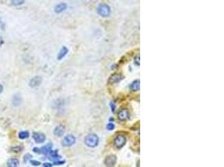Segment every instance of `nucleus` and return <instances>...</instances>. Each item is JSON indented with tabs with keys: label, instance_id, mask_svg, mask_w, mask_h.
<instances>
[{
	"label": "nucleus",
	"instance_id": "22",
	"mask_svg": "<svg viewBox=\"0 0 224 167\" xmlns=\"http://www.w3.org/2000/svg\"><path fill=\"white\" fill-rule=\"evenodd\" d=\"M29 162L30 164L34 166H41V162L40 161H38V160H29Z\"/></svg>",
	"mask_w": 224,
	"mask_h": 167
},
{
	"label": "nucleus",
	"instance_id": "1",
	"mask_svg": "<svg viewBox=\"0 0 224 167\" xmlns=\"http://www.w3.org/2000/svg\"><path fill=\"white\" fill-rule=\"evenodd\" d=\"M99 143V138L97 134H89L86 136L85 138V144L86 146L91 147V148H94L98 145Z\"/></svg>",
	"mask_w": 224,
	"mask_h": 167
},
{
	"label": "nucleus",
	"instance_id": "8",
	"mask_svg": "<svg viewBox=\"0 0 224 167\" xmlns=\"http://www.w3.org/2000/svg\"><path fill=\"white\" fill-rule=\"evenodd\" d=\"M116 162H117V156L114 155H107L104 160V163L107 166H114L116 165Z\"/></svg>",
	"mask_w": 224,
	"mask_h": 167
},
{
	"label": "nucleus",
	"instance_id": "30",
	"mask_svg": "<svg viewBox=\"0 0 224 167\" xmlns=\"http://www.w3.org/2000/svg\"><path fill=\"white\" fill-rule=\"evenodd\" d=\"M3 91H4V86H3V85L0 84V94L3 93Z\"/></svg>",
	"mask_w": 224,
	"mask_h": 167
},
{
	"label": "nucleus",
	"instance_id": "17",
	"mask_svg": "<svg viewBox=\"0 0 224 167\" xmlns=\"http://www.w3.org/2000/svg\"><path fill=\"white\" fill-rule=\"evenodd\" d=\"M49 158L50 159H51V160H59L60 159V155H59V154H58V151H50L49 152Z\"/></svg>",
	"mask_w": 224,
	"mask_h": 167
},
{
	"label": "nucleus",
	"instance_id": "10",
	"mask_svg": "<svg viewBox=\"0 0 224 167\" xmlns=\"http://www.w3.org/2000/svg\"><path fill=\"white\" fill-rule=\"evenodd\" d=\"M12 103L13 105L15 106V107H18L21 105L22 103V98H21V95L19 94H15L14 96H13L12 99Z\"/></svg>",
	"mask_w": 224,
	"mask_h": 167
},
{
	"label": "nucleus",
	"instance_id": "23",
	"mask_svg": "<svg viewBox=\"0 0 224 167\" xmlns=\"http://www.w3.org/2000/svg\"><path fill=\"white\" fill-rule=\"evenodd\" d=\"M65 163V160H54L53 166H61V165H64Z\"/></svg>",
	"mask_w": 224,
	"mask_h": 167
},
{
	"label": "nucleus",
	"instance_id": "12",
	"mask_svg": "<svg viewBox=\"0 0 224 167\" xmlns=\"http://www.w3.org/2000/svg\"><path fill=\"white\" fill-rule=\"evenodd\" d=\"M64 132H65V127L62 126V125H58L55 128L53 133L55 135H56L58 137H61L63 135Z\"/></svg>",
	"mask_w": 224,
	"mask_h": 167
},
{
	"label": "nucleus",
	"instance_id": "20",
	"mask_svg": "<svg viewBox=\"0 0 224 167\" xmlns=\"http://www.w3.org/2000/svg\"><path fill=\"white\" fill-rule=\"evenodd\" d=\"M25 0H11V4L14 6H20L25 4Z\"/></svg>",
	"mask_w": 224,
	"mask_h": 167
},
{
	"label": "nucleus",
	"instance_id": "25",
	"mask_svg": "<svg viewBox=\"0 0 224 167\" xmlns=\"http://www.w3.org/2000/svg\"><path fill=\"white\" fill-rule=\"evenodd\" d=\"M135 64L136 65L139 66L140 65V58H139V55L138 56H136L135 59Z\"/></svg>",
	"mask_w": 224,
	"mask_h": 167
},
{
	"label": "nucleus",
	"instance_id": "13",
	"mask_svg": "<svg viewBox=\"0 0 224 167\" xmlns=\"http://www.w3.org/2000/svg\"><path fill=\"white\" fill-rule=\"evenodd\" d=\"M67 8V5L65 3H61V4H58L55 7V12L56 13H61L63 11H65V9Z\"/></svg>",
	"mask_w": 224,
	"mask_h": 167
},
{
	"label": "nucleus",
	"instance_id": "26",
	"mask_svg": "<svg viewBox=\"0 0 224 167\" xmlns=\"http://www.w3.org/2000/svg\"><path fill=\"white\" fill-rule=\"evenodd\" d=\"M33 151L35 152V153H38V154H41V150H40V148L35 147V148L33 149Z\"/></svg>",
	"mask_w": 224,
	"mask_h": 167
},
{
	"label": "nucleus",
	"instance_id": "9",
	"mask_svg": "<svg viewBox=\"0 0 224 167\" xmlns=\"http://www.w3.org/2000/svg\"><path fill=\"white\" fill-rule=\"evenodd\" d=\"M41 82H42V78L41 76H35V77L32 78L29 80V85L30 86L31 88H35V87L41 85Z\"/></svg>",
	"mask_w": 224,
	"mask_h": 167
},
{
	"label": "nucleus",
	"instance_id": "24",
	"mask_svg": "<svg viewBox=\"0 0 224 167\" xmlns=\"http://www.w3.org/2000/svg\"><path fill=\"white\" fill-rule=\"evenodd\" d=\"M114 129H115V125H114V123L107 124V131H114Z\"/></svg>",
	"mask_w": 224,
	"mask_h": 167
},
{
	"label": "nucleus",
	"instance_id": "15",
	"mask_svg": "<svg viewBox=\"0 0 224 167\" xmlns=\"http://www.w3.org/2000/svg\"><path fill=\"white\" fill-rule=\"evenodd\" d=\"M68 51H69V50H68V49H67L66 47H65V46L62 47L61 49V50H60L59 53H58V57H57L58 60H61V59L68 53Z\"/></svg>",
	"mask_w": 224,
	"mask_h": 167
},
{
	"label": "nucleus",
	"instance_id": "18",
	"mask_svg": "<svg viewBox=\"0 0 224 167\" xmlns=\"http://www.w3.org/2000/svg\"><path fill=\"white\" fill-rule=\"evenodd\" d=\"M18 136L20 140H25V139H28L29 137V131H20L18 134Z\"/></svg>",
	"mask_w": 224,
	"mask_h": 167
},
{
	"label": "nucleus",
	"instance_id": "19",
	"mask_svg": "<svg viewBox=\"0 0 224 167\" xmlns=\"http://www.w3.org/2000/svg\"><path fill=\"white\" fill-rule=\"evenodd\" d=\"M23 150H24V147L22 146V145H16V146L10 148V151L14 152V153H20V152H22Z\"/></svg>",
	"mask_w": 224,
	"mask_h": 167
},
{
	"label": "nucleus",
	"instance_id": "6",
	"mask_svg": "<svg viewBox=\"0 0 224 167\" xmlns=\"http://www.w3.org/2000/svg\"><path fill=\"white\" fill-rule=\"evenodd\" d=\"M33 140H35V142L37 144H42L45 141L46 137L45 134L41 132H35L33 133Z\"/></svg>",
	"mask_w": 224,
	"mask_h": 167
},
{
	"label": "nucleus",
	"instance_id": "14",
	"mask_svg": "<svg viewBox=\"0 0 224 167\" xmlns=\"http://www.w3.org/2000/svg\"><path fill=\"white\" fill-rule=\"evenodd\" d=\"M7 166L8 167H17L20 166V160L17 158H10L7 161Z\"/></svg>",
	"mask_w": 224,
	"mask_h": 167
},
{
	"label": "nucleus",
	"instance_id": "16",
	"mask_svg": "<svg viewBox=\"0 0 224 167\" xmlns=\"http://www.w3.org/2000/svg\"><path fill=\"white\" fill-rule=\"evenodd\" d=\"M130 90L132 91H139V89H140V81L139 79H137V80H135L129 86Z\"/></svg>",
	"mask_w": 224,
	"mask_h": 167
},
{
	"label": "nucleus",
	"instance_id": "7",
	"mask_svg": "<svg viewBox=\"0 0 224 167\" xmlns=\"http://www.w3.org/2000/svg\"><path fill=\"white\" fill-rule=\"evenodd\" d=\"M123 79V76L121 73H115L111 75L110 78H109V79H108V83H109L110 85L118 84V83H119V82L122 80Z\"/></svg>",
	"mask_w": 224,
	"mask_h": 167
},
{
	"label": "nucleus",
	"instance_id": "3",
	"mask_svg": "<svg viewBox=\"0 0 224 167\" xmlns=\"http://www.w3.org/2000/svg\"><path fill=\"white\" fill-rule=\"evenodd\" d=\"M127 142L126 136L123 134H118L114 138V145L115 148L117 149H122L123 147L125 145Z\"/></svg>",
	"mask_w": 224,
	"mask_h": 167
},
{
	"label": "nucleus",
	"instance_id": "11",
	"mask_svg": "<svg viewBox=\"0 0 224 167\" xmlns=\"http://www.w3.org/2000/svg\"><path fill=\"white\" fill-rule=\"evenodd\" d=\"M52 144L51 143H49V144H47V145H45L43 147H41L40 148V150H41V154H43V155H47L49 154V152L51 150H52Z\"/></svg>",
	"mask_w": 224,
	"mask_h": 167
},
{
	"label": "nucleus",
	"instance_id": "21",
	"mask_svg": "<svg viewBox=\"0 0 224 167\" xmlns=\"http://www.w3.org/2000/svg\"><path fill=\"white\" fill-rule=\"evenodd\" d=\"M31 159H32V155H30V154H26L24 156V163H27Z\"/></svg>",
	"mask_w": 224,
	"mask_h": 167
},
{
	"label": "nucleus",
	"instance_id": "28",
	"mask_svg": "<svg viewBox=\"0 0 224 167\" xmlns=\"http://www.w3.org/2000/svg\"><path fill=\"white\" fill-rule=\"evenodd\" d=\"M110 106H111V108H112V111L114 112V110H115V105H114V103H111Z\"/></svg>",
	"mask_w": 224,
	"mask_h": 167
},
{
	"label": "nucleus",
	"instance_id": "4",
	"mask_svg": "<svg viewBox=\"0 0 224 167\" xmlns=\"http://www.w3.org/2000/svg\"><path fill=\"white\" fill-rule=\"evenodd\" d=\"M75 143H76V137L74 136L73 134L65 135V137L63 138V140H62V145H63V146L65 147L72 146Z\"/></svg>",
	"mask_w": 224,
	"mask_h": 167
},
{
	"label": "nucleus",
	"instance_id": "2",
	"mask_svg": "<svg viewBox=\"0 0 224 167\" xmlns=\"http://www.w3.org/2000/svg\"><path fill=\"white\" fill-rule=\"evenodd\" d=\"M97 12L101 17L107 18L111 14V8L106 4H101L98 5L97 8Z\"/></svg>",
	"mask_w": 224,
	"mask_h": 167
},
{
	"label": "nucleus",
	"instance_id": "29",
	"mask_svg": "<svg viewBox=\"0 0 224 167\" xmlns=\"http://www.w3.org/2000/svg\"><path fill=\"white\" fill-rule=\"evenodd\" d=\"M4 39H3V38L0 36V47L4 45Z\"/></svg>",
	"mask_w": 224,
	"mask_h": 167
},
{
	"label": "nucleus",
	"instance_id": "27",
	"mask_svg": "<svg viewBox=\"0 0 224 167\" xmlns=\"http://www.w3.org/2000/svg\"><path fill=\"white\" fill-rule=\"evenodd\" d=\"M43 166H45V167H51V166H53V164L44 163V164H43Z\"/></svg>",
	"mask_w": 224,
	"mask_h": 167
},
{
	"label": "nucleus",
	"instance_id": "5",
	"mask_svg": "<svg viewBox=\"0 0 224 167\" xmlns=\"http://www.w3.org/2000/svg\"><path fill=\"white\" fill-rule=\"evenodd\" d=\"M118 118L121 121H126L130 118V112L128 109H122L118 111Z\"/></svg>",
	"mask_w": 224,
	"mask_h": 167
}]
</instances>
